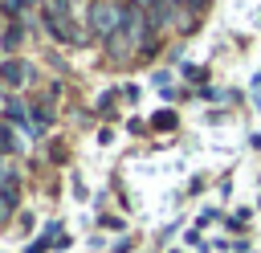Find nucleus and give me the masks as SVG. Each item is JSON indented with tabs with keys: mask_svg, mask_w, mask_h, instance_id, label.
<instances>
[{
	"mask_svg": "<svg viewBox=\"0 0 261 253\" xmlns=\"http://www.w3.org/2000/svg\"><path fill=\"white\" fill-rule=\"evenodd\" d=\"M4 147H8V155L20 147V139H16V131H12V127H4Z\"/></svg>",
	"mask_w": 261,
	"mask_h": 253,
	"instance_id": "7",
	"label": "nucleus"
},
{
	"mask_svg": "<svg viewBox=\"0 0 261 253\" xmlns=\"http://www.w3.org/2000/svg\"><path fill=\"white\" fill-rule=\"evenodd\" d=\"M45 29L53 33V41H77L69 24V0H45Z\"/></svg>",
	"mask_w": 261,
	"mask_h": 253,
	"instance_id": "2",
	"label": "nucleus"
},
{
	"mask_svg": "<svg viewBox=\"0 0 261 253\" xmlns=\"http://www.w3.org/2000/svg\"><path fill=\"white\" fill-rule=\"evenodd\" d=\"M16 45H20V24H16V20H8V29H4V49L12 53Z\"/></svg>",
	"mask_w": 261,
	"mask_h": 253,
	"instance_id": "5",
	"label": "nucleus"
},
{
	"mask_svg": "<svg viewBox=\"0 0 261 253\" xmlns=\"http://www.w3.org/2000/svg\"><path fill=\"white\" fill-rule=\"evenodd\" d=\"M4 114H8V122H24V127H29V114H33V110H24V102L8 94V98H4Z\"/></svg>",
	"mask_w": 261,
	"mask_h": 253,
	"instance_id": "4",
	"label": "nucleus"
},
{
	"mask_svg": "<svg viewBox=\"0 0 261 253\" xmlns=\"http://www.w3.org/2000/svg\"><path fill=\"white\" fill-rule=\"evenodd\" d=\"M29 4H33V0H29Z\"/></svg>",
	"mask_w": 261,
	"mask_h": 253,
	"instance_id": "8",
	"label": "nucleus"
},
{
	"mask_svg": "<svg viewBox=\"0 0 261 253\" xmlns=\"http://www.w3.org/2000/svg\"><path fill=\"white\" fill-rule=\"evenodd\" d=\"M0 73H4V86H8V90H16V86L24 82V65H20L16 57H8V61L0 65Z\"/></svg>",
	"mask_w": 261,
	"mask_h": 253,
	"instance_id": "3",
	"label": "nucleus"
},
{
	"mask_svg": "<svg viewBox=\"0 0 261 253\" xmlns=\"http://www.w3.org/2000/svg\"><path fill=\"white\" fill-rule=\"evenodd\" d=\"M122 20H126V8H118L114 0H94L90 4V29L98 33V41H110L122 33Z\"/></svg>",
	"mask_w": 261,
	"mask_h": 253,
	"instance_id": "1",
	"label": "nucleus"
},
{
	"mask_svg": "<svg viewBox=\"0 0 261 253\" xmlns=\"http://www.w3.org/2000/svg\"><path fill=\"white\" fill-rule=\"evenodd\" d=\"M20 8H24V0H4V16H8V20H16Z\"/></svg>",
	"mask_w": 261,
	"mask_h": 253,
	"instance_id": "6",
	"label": "nucleus"
}]
</instances>
